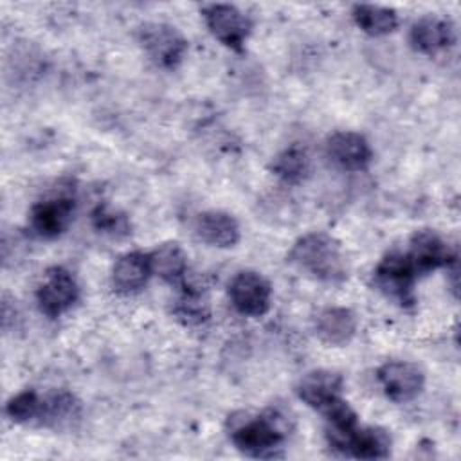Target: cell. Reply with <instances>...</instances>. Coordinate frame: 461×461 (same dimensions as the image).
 I'll list each match as a JSON object with an SVG mask.
<instances>
[{
	"label": "cell",
	"mask_w": 461,
	"mask_h": 461,
	"mask_svg": "<svg viewBox=\"0 0 461 461\" xmlns=\"http://www.w3.org/2000/svg\"><path fill=\"white\" fill-rule=\"evenodd\" d=\"M288 261L326 283H340L348 277V259L340 243L328 232L301 236L288 252Z\"/></svg>",
	"instance_id": "cell-1"
},
{
	"label": "cell",
	"mask_w": 461,
	"mask_h": 461,
	"mask_svg": "<svg viewBox=\"0 0 461 461\" xmlns=\"http://www.w3.org/2000/svg\"><path fill=\"white\" fill-rule=\"evenodd\" d=\"M286 436V416L277 409L230 425V439L240 452L250 457H276Z\"/></svg>",
	"instance_id": "cell-2"
},
{
	"label": "cell",
	"mask_w": 461,
	"mask_h": 461,
	"mask_svg": "<svg viewBox=\"0 0 461 461\" xmlns=\"http://www.w3.org/2000/svg\"><path fill=\"white\" fill-rule=\"evenodd\" d=\"M418 274L411 265L407 254L389 252L385 254L373 272L375 286L389 299L402 306L414 304V281Z\"/></svg>",
	"instance_id": "cell-3"
},
{
	"label": "cell",
	"mask_w": 461,
	"mask_h": 461,
	"mask_svg": "<svg viewBox=\"0 0 461 461\" xmlns=\"http://www.w3.org/2000/svg\"><path fill=\"white\" fill-rule=\"evenodd\" d=\"M137 38L151 61L162 68H175L187 52V40L169 23L148 22L139 27Z\"/></svg>",
	"instance_id": "cell-4"
},
{
	"label": "cell",
	"mask_w": 461,
	"mask_h": 461,
	"mask_svg": "<svg viewBox=\"0 0 461 461\" xmlns=\"http://www.w3.org/2000/svg\"><path fill=\"white\" fill-rule=\"evenodd\" d=\"M202 16L207 29L220 43L232 50L243 49V43L247 41L252 29V22L236 5L209 4L202 9Z\"/></svg>",
	"instance_id": "cell-5"
},
{
	"label": "cell",
	"mask_w": 461,
	"mask_h": 461,
	"mask_svg": "<svg viewBox=\"0 0 461 461\" xmlns=\"http://www.w3.org/2000/svg\"><path fill=\"white\" fill-rule=\"evenodd\" d=\"M229 297L241 315L261 317L270 308L272 286L259 272L241 270L229 283Z\"/></svg>",
	"instance_id": "cell-6"
},
{
	"label": "cell",
	"mask_w": 461,
	"mask_h": 461,
	"mask_svg": "<svg viewBox=\"0 0 461 461\" xmlns=\"http://www.w3.org/2000/svg\"><path fill=\"white\" fill-rule=\"evenodd\" d=\"M385 396L396 403H407L418 398L425 387V375L418 364L405 360L385 362L376 371Z\"/></svg>",
	"instance_id": "cell-7"
},
{
	"label": "cell",
	"mask_w": 461,
	"mask_h": 461,
	"mask_svg": "<svg viewBox=\"0 0 461 461\" xmlns=\"http://www.w3.org/2000/svg\"><path fill=\"white\" fill-rule=\"evenodd\" d=\"M77 294L79 288L74 276L61 267H52L45 272L43 283L36 292L40 312L49 319H56L72 308Z\"/></svg>",
	"instance_id": "cell-8"
},
{
	"label": "cell",
	"mask_w": 461,
	"mask_h": 461,
	"mask_svg": "<svg viewBox=\"0 0 461 461\" xmlns=\"http://www.w3.org/2000/svg\"><path fill=\"white\" fill-rule=\"evenodd\" d=\"M74 205L76 200L68 193H56L36 202L29 214L31 229L40 238H58L68 229Z\"/></svg>",
	"instance_id": "cell-9"
},
{
	"label": "cell",
	"mask_w": 461,
	"mask_h": 461,
	"mask_svg": "<svg viewBox=\"0 0 461 461\" xmlns=\"http://www.w3.org/2000/svg\"><path fill=\"white\" fill-rule=\"evenodd\" d=\"M407 258L418 276L441 267L448 268L456 261L447 241L432 229H421L412 234Z\"/></svg>",
	"instance_id": "cell-10"
},
{
	"label": "cell",
	"mask_w": 461,
	"mask_h": 461,
	"mask_svg": "<svg viewBox=\"0 0 461 461\" xmlns=\"http://www.w3.org/2000/svg\"><path fill=\"white\" fill-rule=\"evenodd\" d=\"M409 41L416 52L436 56L454 45L456 31L454 25L445 18L423 16L412 23Z\"/></svg>",
	"instance_id": "cell-11"
},
{
	"label": "cell",
	"mask_w": 461,
	"mask_h": 461,
	"mask_svg": "<svg viewBox=\"0 0 461 461\" xmlns=\"http://www.w3.org/2000/svg\"><path fill=\"white\" fill-rule=\"evenodd\" d=\"M328 157L346 171H364L373 158V151L364 135L357 131H337L328 139Z\"/></svg>",
	"instance_id": "cell-12"
},
{
	"label": "cell",
	"mask_w": 461,
	"mask_h": 461,
	"mask_svg": "<svg viewBox=\"0 0 461 461\" xmlns=\"http://www.w3.org/2000/svg\"><path fill=\"white\" fill-rule=\"evenodd\" d=\"M344 380L339 373L328 369H315L301 376L295 385L297 396L312 409L322 411L333 400L340 398Z\"/></svg>",
	"instance_id": "cell-13"
},
{
	"label": "cell",
	"mask_w": 461,
	"mask_h": 461,
	"mask_svg": "<svg viewBox=\"0 0 461 461\" xmlns=\"http://www.w3.org/2000/svg\"><path fill=\"white\" fill-rule=\"evenodd\" d=\"M315 335L328 346H346L357 333V317L349 308L328 306L315 315Z\"/></svg>",
	"instance_id": "cell-14"
},
{
	"label": "cell",
	"mask_w": 461,
	"mask_h": 461,
	"mask_svg": "<svg viewBox=\"0 0 461 461\" xmlns=\"http://www.w3.org/2000/svg\"><path fill=\"white\" fill-rule=\"evenodd\" d=\"M196 236L212 247L227 249L240 241V225L236 218L225 211H205L194 225Z\"/></svg>",
	"instance_id": "cell-15"
},
{
	"label": "cell",
	"mask_w": 461,
	"mask_h": 461,
	"mask_svg": "<svg viewBox=\"0 0 461 461\" xmlns=\"http://www.w3.org/2000/svg\"><path fill=\"white\" fill-rule=\"evenodd\" d=\"M149 276H151V267H149L148 254L128 252L115 261L112 281L119 292L131 294L140 290L146 285Z\"/></svg>",
	"instance_id": "cell-16"
},
{
	"label": "cell",
	"mask_w": 461,
	"mask_h": 461,
	"mask_svg": "<svg viewBox=\"0 0 461 461\" xmlns=\"http://www.w3.org/2000/svg\"><path fill=\"white\" fill-rule=\"evenodd\" d=\"M148 258L151 274L167 283H178L184 279L187 270V256L176 241L160 243L148 254Z\"/></svg>",
	"instance_id": "cell-17"
},
{
	"label": "cell",
	"mask_w": 461,
	"mask_h": 461,
	"mask_svg": "<svg viewBox=\"0 0 461 461\" xmlns=\"http://www.w3.org/2000/svg\"><path fill=\"white\" fill-rule=\"evenodd\" d=\"M79 402L68 391H56L43 398L40 423L52 429H63L72 425L79 418Z\"/></svg>",
	"instance_id": "cell-18"
},
{
	"label": "cell",
	"mask_w": 461,
	"mask_h": 461,
	"mask_svg": "<svg viewBox=\"0 0 461 461\" xmlns=\"http://www.w3.org/2000/svg\"><path fill=\"white\" fill-rule=\"evenodd\" d=\"M355 23L369 36H384L398 27V14L391 7L376 4H355L351 9Z\"/></svg>",
	"instance_id": "cell-19"
},
{
	"label": "cell",
	"mask_w": 461,
	"mask_h": 461,
	"mask_svg": "<svg viewBox=\"0 0 461 461\" xmlns=\"http://www.w3.org/2000/svg\"><path fill=\"white\" fill-rule=\"evenodd\" d=\"M391 454V436L380 427H360L355 430L348 456L360 459H384Z\"/></svg>",
	"instance_id": "cell-20"
},
{
	"label": "cell",
	"mask_w": 461,
	"mask_h": 461,
	"mask_svg": "<svg viewBox=\"0 0 461 461\" xmlns=\"http://www.w3.org/2000/svg\"><path fill=\"white\" fill-rule=\"evenodd\" d=\"M175 317L184 326H198L211 317V304L203 290L198 286H185L173 306Z\"/></svg>",
	"instance_id": "cell-21"
},
{
	"label": "cell",
	"mask_w": 461,
	"mask_h": 461,
	"mask_svg": "<svg viewBox=\"0 0 461 461\" xmlns=\"http://www.w3.org/2000/svg\"><path fill=\"white\" fill-rule=\"evenodd\" d=\"M270 171L286 184H299L310 171L308 153L299 146H290L274 157Z\"/></svg>",
	"instance_id": "cell-22"
},
{
	"label": "cell",
	"mask_w": 461,
	"mask_h": 461,
	"mask_svg": "<svg viewBox=\"0 0 461 461\" xmlns=\"http://www.w3.org/2000/svg\"><path fill=\"white\" fill-rule=\"evenodd\" d=\"M41 405H43V398L36 391L25 389V391L14 394L5 403V414L14 423H29V421L40 420Z\"/></svg>",
	"instance_id": "cell-23"
},
{
	"label": "cell",
	"mask_w": 461,
	"mask_h": 461,
	"mask_svg": "<svg viewBox=\"0 0 461 461\" xmlns=\"http://www.w3.org/2000/svg\"><path fill=\"white\" fill-rule=\"evenodd\" d=\"M94 225L95 229L103 230V232H110V234H126L128 232V221L124 216L115 214L112 211H108L106 207H99L94 212Z\"/></svg>",
	"instance_id": "cell-24"
}]
</instances>
